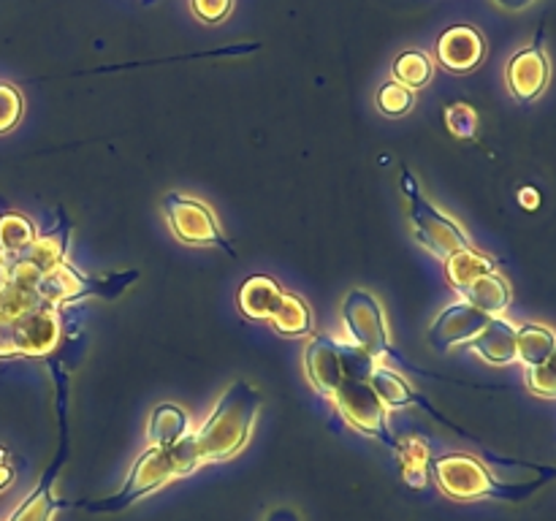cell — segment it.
I'll use <instances>...</instances> for the list:
<instances>
[{"instance_id":"obj_34","label":"cell","mask_w":556,"mask_h":521,"mask_svg":"<svg viewBox=\"0 0 556 521\" xmlns=\"http://www.w3.org/2000/svg\"><path fill=\"white\" fill-rule=\"evenodd\" d=\"M494 3H497L500 9H505V11H525L527 5H532L535 0H494Z\"/></svg>"},{"instance_id":"obj_36","label":"cell","mask_w":556,"mask_h":521,"mask_svg":"<svg viewBox=\"0 0 556 521\" xmlns=\"http://www.w3.org/2000/svg\"><path fill=\"white\" fill-rule=\"evenodd\" d=\"M5 282H9V269H5V260L0 255V285H5Z\"/></svg>"},{"instance_id":"obj_13","label":"cell","mask_w":556,"mask_h":521,"mask_svg":"<svg viewBox=\"0 0 556 521\" xmlns=\"http://www.w3.org/2000/svg\"><path fill=\"white\" fill-rule=\"evenodd\" d=\"M492 315L481 313L467 302H454L443 307V313L429 326V345L438 353H448L459 345H470L478 334L489 326Z\"/></svg>"},{"instance_id":"obj_3","label":"cell","mask_w":556,"mask_h":521,"mask_svg":"<svg viewBox=\"0 0 556 521\" xmlns=\"http://www.w3.org/2000/svg\"><path fill=\"white\" fill-rule=\"evenodd\" d=\"M429 472H432L434 483L440 492L448 494L451 499H508V503H519L527 499L532 492L543 486L548 478H538L532 483H503L489 472V467L481 459L470 454H445L432 456L429 459Z\"/></svg>"},{"instance_id":"obj_6","label":"cell","mask_w":556,"mask_h":521,"mask_svg":"<svg viewBox=\"0 0 556 521\" xmlns=\"http://www.w3.org/2000/svg\"><path fill=\"white\" fill-rule=\"evenodd\" d=\"M63 345V315L38 304L25 315L0 320V358H49Z\"/></svg>"},{"instance_id":"obj_10","label":"cell","mask_w":556,"mask_h":521,"mask_svg":"<svg viewBox=\"0 0 556 521\" xmlns=\"http://www.w3.org/2000/svg\"><path fill=\"white\" fill-rule=\"evenodd\" d=\"M331 399H334L337 410L342 412V418H345L356 432L380 440V443L394 454L400 440H396L394 432H391L389 410H386L380 396L372 391L369 380L345 378L340 385H337Z\"/></svg>"},{"instance_id":"obj_22","label":"cell","mask_w":556,"mask_h":521,"mask_svg":"<svg viewBox=\"0 0 556 521\" xmlns=\"http://www.w3.org/2000/svg\"><path fill=\"white\" fill-rule=\"evenodd\" d=\"M269 323L282 336H307L313 331V309H309V304L299 293L286 291Z\"/></svg>"},{"instance_id":"obj_7","label":"cell","mask_w":556,"mask_h":521,"mask_svg":"<svg viewBox=\"0 0 556 521\" xmlns=\"http://www.w3.org/2000/svg\"><path fill=\"white\" fill-rule=\"evenodd\" d=\"M136 280H139L136 269L112 271V275H87V271H79L65 260L36 282V291L41 304L60 309L63 304L85 302V298H117Z\"/></svg>"},{"instance_id":"obj_1","label":"cell","mask_w":556,"mask_h":521,"mask_svg":"<svg viewBox=\"0 0 556 521\" xmlns=\"http://www.w3.org/2000/svg\"><path fill=\"white\" fill-rule=\"evenodd\" d=\"M258 412L261 391L253 383L237 380V383L228 385L220 394V399L215 402L210 416L204 418V423L195 432H190L201 465L237 456L250 443Z\"/></svg>"},{"instance_id":"obj_9","label":"cell","mask_w":556,"mask_h":521,"mask_svg":"<svg viewBox=\"0 0 556 521\" xmlns=\"http://www.w3.org/2000/svg\"><path fill=\"white\" fill-rule=\"evenodd\" d=\"M163 212H166L168 228H172V233L179 242L193 244V247H220L237 258V247L228 242L220 220H217L212 206H206L204 201L193 199V195H182L177 190H168L163 195Z\"/></svg>"},{"instance_id":"obj_24","label":"cell","mask_w":556,"mask_h":521,"mask_svg":"<svg viewBox=\"0 0 556 521\" xmlns=\"http://www.w3.org/2000/svg\"><path fill=\"white\" fill-rule=\"evenodd\" d=\"M394 456L400 459L402 475H405V481L410 483V486H424V483H427L429 459H432V454H429V445L424 443V440L418 437L400 440Z\"/></svg>"},{"instance_id":"obj_5","label":"cell","mask_w":556,"mask_h":521,"mask_svg":"<svg viewBox=\"0 0 556 521\" xmlns=\"http://www.w3.org/2000/svg\"><path fill=\"white\" fill-rule=\"evenodd\" d=\"M304 374L313 383L315 391L329 396L337 391V385L345 378L369 380V372L375 369V361L367 353L358 351L348 340H340L334 334H313L304 345L302 353Z\"/></svg>"},{"instance_id":"obj_18","label":"cell","mask_w":556,"mask_h":521,"mask_svg":"<svg viewBox=\"0 0 556 521\" xmlns=\"http://www.w3.org/2000/svg\"><path fill=\"white\" fill-rule=\"evenodd\" d=\"M456 293H459L462 302L472 304V307L492 315V318H500V315L510 307V285L500 271L483 275L481 280H476L472 285L462 288V291Z\"/></svg>"},{"instance_id":"obj_28","label":"cell","mask_w":556,"mask_h":521,"mask_svg":"<svg viewBox=\"0 0 556 521\" xmlns=\"http://www.w3.org/2000/svg\"><path fill=\"white\" fill-rule=\"evenodd\" d=\"M413 103H416V96H413L410 87L400 85L394 79L386 81L378 90V109L383 114H389V117H402V114L410 112Z\"/></svg>"},{"instance_id":"obj_25","label":"cell","mask_w":556,"mask_h":521,"mask_svg":"<svg viewBox=\"0 0 556 521\" xmlns=\"http://www.w3.org/2000/svg\"><path fill=\"white\" fill-rule=\"evenodd\" d=\"M434 74V63L424 49H407L396 58L394 63V81L410 87V90H418V87L429 85Z\"/></svg>"},{"instance_id":"obj_4","label":"cell","mask_w":556,"mask_h":521,"mask_svg":"<svg viewBox=\"0 0 556 521\" xmlns=\"http://www.w3.org/2000/svg\"><path fill=\"white\" fill-rule=\"evenodd\" d=\"M400 185H402V193L407 195V206H410L413 237H416V242L421 244L424 250H429L434 258L448 260L451 255H456L459 250L472 247L465 228H462L454 217L445 215L434 201H429L427 195H424L416 174H413L407 166L402 168Z\"/></svg>"},{"instance_id":"obj_33","label":"cell","mask_w":556,"mask_h":521,"mask_svg":"<svg viewBox=\"0 0 556 521\" xmlns=\"http://www.w3.org/2000/svg\"><path fill=\"white\" fill-rule=\"evenodd\" d=\"M266 521H302V519H299L296 510H291V508H277V510H271L269 516H266Z\"/></svg>"},{"instance_id":"obj_8","label":"cell","mask_w":556,"mask_h":521,"mask_svg":"<svg viewBox=\"0 0 556 521\" xmlns=\"http://www.w3.org/2000/svg\"><path fill=\"white\" fill-rule=\"evenodd\" d=\"M342 323H345L348 342L367 353L375 364H383L389 356L405 361L394 351L389 323H386V309L375 293L364 291V288H351L342 302Z\"/></svg>"},{"instance_id":"obj_27","label":"cell","mask_w":556,"mask_h":521,"mask_svg":"<svg viewBox=\"0 0 556 521\" xmlns=\"http://www.w3.org/2000/svg\"><path fill=\"white\" fill-rule=\"evenodd\" d=\"M443 119H445V128L456 136V139H476L478 136V112L465 101H456L448 103L443 109Z\"/></svg>"},{"instance_id":"obj_29","label":"cell","mask_w":556,"mask_h":521,"mask_svg":"<svg viewBox=\"0 0 556 521\" xmlns=\"http://www.w3.org/2000/svg\"><path fill=\"white\" fill-rule=\"evenodd\" d=\"M22 96L14 85L0 81V134H9L22 119Z\"/></svg>"},{"instance_id":"obj_32","label":"cell","mask_w":556,"mask_h":521,"mask_svg":"<svg viewBox=\"0 0 556 521\" xmlns=\"http://www.w3.org/2000/svg\"><path fill=\"white\" fill-rule=\"evenodd\" d=\"M519 204L525 206V209H538L541 206V190L532 188V185H527V188L519 190Z\"/></svg>"},{"instance_id":"obj_11","label":"cell","mask_w":556,"mask_h":521,"mask_svg":"<svg viewBox=\"0 0 556 521\" xmlns=\"http://www.w3.org/2000/svg\"><path fill=\"white\" fill-rule=\"evenodd\" d=\"M71 231H74V226L65 217L63 206H58V226L52 231L36 233V239L25 250L3 258L11 280L38 282L43 275H49L60 264H65L71 250Z\"/></svg>"},{"instance_id":"obj_35","label":"cell","mask_w":556,"mask_h":521,"mask_svg":"<svg viewBox=\"0 0 556 521\" xmlns=\"http://www.w3.org/2000/svg\"><path fill=\"white\" fill-rule=\"evenodd\" d=\"M9 481H11V467H9V456H5L3 450H0V488H3V486H9Z\"/></svg>"},{"instance_id":"obj_17","label":"cell","mask_w":556,"mask_h":521,"mask_svg":"<svg viewBox=\"0 0 556 521\" xmlns=\"http://www.w3.org/2000/svg\"><path fill=\"white\" fill-rule=\"evenodd\" d=\"M282 293L286 291L280 288V282L271 280V277H248V280L242 282V288H239V309H242L244 318L266 320V323H269L275 309L280 307Z\"/></svg>"},{"instance_id":"obj_12","label":"cell","mask_w":556,"mask_h":521,"mask_svg":"<svg viewBox=\"0 0 556 521\" xmlns=\"http://www.w3.org/2000/svg\"><path fill=\"white\" fill-rule=\"evenodd\" d=\"M543 27L538 30L535 41L527 49L516 52L510 58L508 68H505V79H508V90L516 101L532 103L535 98L543 96V90L552 81V60L546 54V43H543Z\"/></svg>"},{"instance_id":"obj_20","label":"cell","mask_w":556,"mask_h":521,"mask_svg":"<svg viewBox=\"0 0 556 521\" xmlns=\"http://www.w3.org/2000/svg\"><path fill=\"white\" fill-rule=\"evenodd\" d=\"M492 271H497V260L476 247L459 250V253L445 260V275H448V282L454 291L472 285L483 275H492Z\"/></svg>"},{"instance_id":"obj_23","label":"cell","mask_w":556,"mask_h":521,"mask_svg":"<svg viewBox=\"0 0 556 521\" xmlns=\"http://www.w3.org/2000/svg\"><path fill=\"white\" fill-rule=\"evenodd\" d=\"M36 239V226L22 212L9 209L0 201V255H14Z\"/></svg>"},{"instance_id":"obj_30","label":"cell","mask_w":556,"mask_h":521,"mask_svg":"<svg viewBox=\"0 0 556 521\" xmlns=\"http://www.w3.org/2000/svg\"><path fill=\"white\" fill-rule=\"evenodd\" d=\"M527 385L538 396H556V347L541 367L527 369Z\"/></svg>"},{"instance_id":"obj_37","label":"cell","mask_w":556,"mask_h":521,"mask_svg":"<svg viewBox=\"0 0 556 521\" xmlns=\"http://www.w3.org/2000/svg\"><path fill=\"white\" fill-rule=\"evenodd\" d=\"M144 3H152V0H144Z\"/></svg>"},{"instance_id":"obj_26","label":"cell","mask_w":556,"mask_h":521,"mask_svg":"<svg viewBox=\"0 0 556 521\" xmlns=\"http://www.w3.org/2000/svg\"><path fill=\"white\" fill-rule=\"evenodd\" d=\"M41 304L36 291V282L11 280L0 285V320H11L16 315H25Z\"/></svg>"},{"instance_id":"obj_21","label":"cell","mask_w":556,"mask_h":521,"mask_svg":"<svg viewBox=\"0 0 556 521\" xmlns=\"http://www.w3.org/2000/svg\"><path fill=\"white\" fill-rule=\"evenodd\" d=\"M556 347V334L548 326L525 323L516 326V361L527 369L541 367Z\"/></svg>"},{"instance_id":"obj_19","label":"cell","mask_w":556,"mask_h":521,"mask_svg":"<svg viewBox=\"0 0 556 521\" xmlns=\"http://www.w3.org/2000/svg\"><path fill=\"white\" fill-rule=\"evenodd\" d=\"M190 434V418L185 412V407L174 405V402H163L155 410L150 412V421H147V437L150 445L155 448H168V445L179 443V440Z\"/></svg>"},{"instance_id":"obj_14","label":"cell","mask_w":556,"mask_h":521,"mask_svg":"<svg viewBox=\"0 0 556 521\" xmlns=\"http://www.w3.org/2000/svg\"><path fill=\"white\" fill-rule=\"evenodd\" d=\"M438 63L454 74L476 71L486 58V38L472 25H451L438 38Z\"/></svg>"},{"instance_id":"obj_31","label":"cell","mask_w":556,"mask_h":521,"mask_svg":"<svg viewBox=\"0 0 556 521\" xmlns=\"http://www.w3.org/2000/svg\"><path fill=\"white\" fill-rule=\"evenodd\" d=\"M190 9H193V14L199 16V20L215 25V22H223L231 14L233 0H190Z\"/></svg>"},{"instance_id":"obj_15","label":"cell","mask_w":556,"mask_h":521,"mask_svg":"<svg viewBox=\"0 0 556 521\" xmlns=\"http://www.w3.org/2000/svg\"><path fill=\"white\" fill-rule=\"evenodd\" d=\"M369 385H372L375 394L380 396V402L386 405V410H402V407H410V405H418L424 407V410L432 412L438 421L448 423V427H454V423L448 421V418H443V412L438 410V407L432 405V402L427 399V396L421 394V391L413 389L410 383H407L405 378H402L396 369L386 367V364H375V369L369 372Z\"/></svg>"},{"instance_id":"obj_2","label":"cell","mask_w":556,"mask_h":521,"mask_svg":"<svg viewBox=\"0 0 556 521\" xmlns=\"http://www.w3.org/2000/svg\"><path fill=\"white\" fill-rule=\"evenodd\" d=\"M199 450H195V443L190 434H185L179 443L168 445V448H155V445H150V448L136 459L134 470L125 478L119 492L101 499V503L85 505V508L90 510V513H119V510H125L128 505H134L136 499L157 492V488L177 481V478L190 475V472L199 470Z\"/></svg>"},{"instance_id":"obj_16","label":"cell","mask_w":556,"mask_h":521,"mask_svg":"<svg viewBox=\"0 0 556 521\" xmlns=\"http://www.w3.org/2000/svg\"><path fill=\"white\" fill-rule=\"evenodd\" d=\"M470 347L476 356H481L492 367L516 364V326L510 320H505L503 315L492 318L486 329L470 342Z\"/></svg>"}]
</instances>
